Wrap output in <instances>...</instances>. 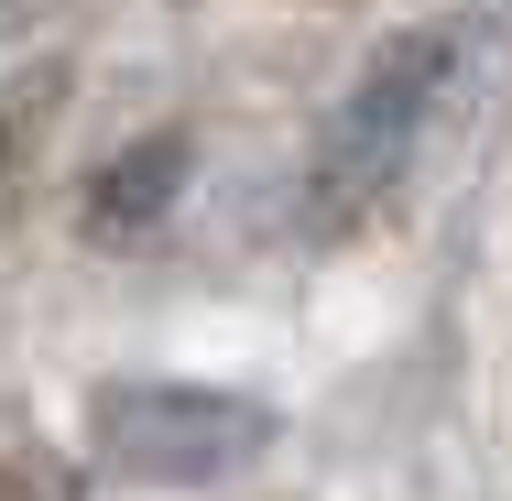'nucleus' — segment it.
<instances>
[{
  "instance_id": "1",
  "label": "nucleus",
  "mask_w": 512,
  "mask_h": 501,
  "mask_svg": "<svg viewBox=\"0 0 512 501\" xmlns=\"http://www.w3.org/2000/svg\"><path fill=\"white\" fill-rule=\"evenodd\" d=\"M436 77H447V33H393V44L360 66V88L338 99L327 153H316V218H327V229L360 218V207L414 164V131H425V109H436Z\"/></svg>"
},
{
  "instance_id": "2",
  "label": "nucleus",
  "mask_w": 512,
  "mask_h": 501,
  "mask_svg": "<svg viewBox=\"0 0 512 501\" xmlns=\"http://www.w3.org/2000/svg\"><path fill=\"white\" fill-rule=\"evenodd\" d=\"M273 414L240 393H197V382H120L99 403V458L120 480H164V491H207L240 458H262Z\"/></svg>"
}]
</instances>
